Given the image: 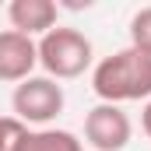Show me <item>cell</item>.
Here are the masks:
<instances>
[{
    "label": "cell",
    "instance_id": "cell-1",
    "mask_svg": "<svg viewBox=\"0 0 151 151\" xmlns=\"http://www.w3.org/2000/svg\"><path fill=\"white\" fill-rule=\"evenodd\" d=\"M91 88L109 106L151 99V56L127 46L113 56L99 60L95 70H91Z\"/></svg>",
    "mask_w": 151,
    "mask_h": 151
},
{
    "label": "cell",
    "instance_id": "cell-2",
    "mask_svg": "<svg viewBox=\"0 0 151 151\" xmlns=\"http://www.w3.org/2000/svg\"><path fill=\"white\" fill-rule=\"evenodd\" d=\"M35 49H39V63H42L46 77H53V81L81 77L91 67V56H95L91 39L77 28H53L35 42Z\"/></svg>",
    "mask_w": 151,
    "mask_h": 151
},
{
    "label": "cell",
    "instance_id": "cell-3",
    "mask_svg": "<svg viewBox=\"0 0 151 151\" xmlns=\"http://www.w3.org/2000/svg\"><path fill=\"white\" fill-rule=\"evenodd\" d=\"M11 109H14V119H21L25 127L35 123V127H46L49 119L63 113V88L53 81V77H28L21 84H14V95H11Z\"/></svg>",
    "mask_w": 151,
    "mask_h": 151
},
{
    "label": "cell",
    "instance_id": "cell-4",
    "mask_svg": "<svg viewBox=\"0 0 151 151\" xmlns=\"http://www.w3.org/2000/svg\"><path fill=\"white\" fill-rule=\"evenodd\" d=\"M84 137L95 151H123L134 137V123L119 106L99 102L91 113L84 116Z\"/></svg>",
    "mask_w": 151,
    "mask_h": 151
},
{
    "label": "cell",
    "instance_id": "cell-5",
    "mask_svg": "<svg viewBox=\"0 0 151 151\" xmlns=\"http://www.w3.org/2000/svg\"><path fill=\"white\" fill-rule=\"evenodd\" d=\"M39 63V49L35 39L21 35L14 28H4L0 32V81L4 84H21L28 81L32 70Z\"/></svg>",
    "mask_w": 151,
    "mask_h": 151
},
{
    "label": "cell",
    "instance_id": "cell-6",
    "mask_svg": "<svg viewBox=\"0 0 151 151\" xmlns=\"http://www.w3.org/2000/svg\"><path fill=\"white\" fill-rule=\"evenodd\" d=\"M56 14H60V7L53 0H11V7H7L11 28L28 35V39L53 32L56 28Z\"/></svg>",
    "mask_w": 151,
    "mask_h": 151
},
{
    "label": "cell",
    "instance_id": "cell-7",
    "mask_svg": "<svg viewBox=\"0 0 151 151\" xmlns=\"http://www.w3.org/2000/svg\"><path fill=\"white\" fill-rule=\"evenodd\" d=\"M18 151H84V148H81V141L70 130H49V127H42V130H28Z\"/></svg>",
    "mask_w": 151,
    "mask_h": 151
},
{
    "label": "cell",
    "instance_id": "cell-8",
    "mask_svg": "<svg viewBox=\"0 0 151 151\" xmlns=\"http://www.w3.org/2000/svg\"><path fill=\"white\" fill-rule=\"evenodd\" d=\"M130 46L151 56V7H141L130 18Z\"/></svg>",
    "mask_w": 151,
    "mask_h": 151
},
{
    "label": "cell",
    "instance_id": "cell-9",
    "mask_svg": "<svg viewBox=\"0 0 151 151\" xmlns=\"http://www.w3.org/2000/svg\"><path fill=\"white\" fill-rule=\"evenodd\" d=\"M28 127L14 116H0V151H18L21 141H25Z\"/></svg>",
    "mask_w": 151,
    "mask_h": 151
},
{
    "label": "cell",
    "instance_id": "cell-10",
    "mask_svg": "<svg viewBox=\"0 0 151 151\" xmlns=\"http://www.w3.org/2000/svg\"><path fill=\"white\" fill-rule=\"evenodd\" d=\"M141 127H144V134L151 137V99L144 102V109H141Z\"/></svg>",
    "mask_w": 151,
    "mask_h": 151
}]
</instances>
